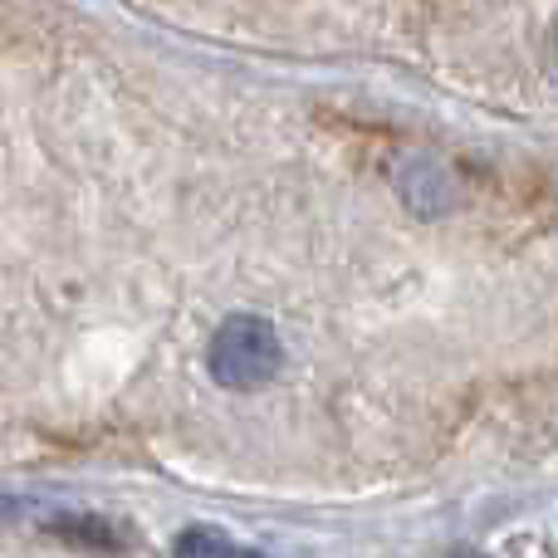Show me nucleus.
Segmentation results:
<instances>
[{"label":"nucleus","mask_w":558,"mask_h":558,"mask_svg":"<svg viewBox=\"0 0 558 558\" xmlns=\"http://www.w3.org/2000/svg\"><path fill=\"white\" fill-rule=\"evenodd\" d=\"M284 338L265 314H231L206 343V373L226 392H260L284 373Z\"/></svg>","instance_id":"nucleus-1"},{"label":"nucleus","mask_w":558,"mask_h":558,"mask_svg":"<svg viewBox=\"0 0 558 558\" xmlns=\"http://www.w3.org/2000/svg\"><path fill=\"white\" fill-rule=\"evenodd\" d=\"M49 530L69 544H84V549H118V544H123L113 534V524L88 520V514H59V520H49Z\"/></svg>","instance_id":"nucleus-2"},{"label":"nucleus","mask_w":558,"mask_h":558,"mask_svg":"<svg viewBox=\"0 0 558 558\" xmlns=\"http://www.w3.org/2000/svg\"><path fill=\"white\" fill-rule=\"evenodd\" d=\"M177 558H235V544L226 539L221 530H206V524H196V530H186L182 539H177Z\"/></svg>","instance_id":"nucleus-3"},{"label":"nucleus","mask_w":558,"mask_h":558,"mask_svg":"<svg viewBox=\"0 0 558 558\" xmlns=\"http://www.w3.org/2000/svg\"><path fill=\"white\" fill-rule=\"evenodd\" d=\"M235 558H265V554H245V549H235Z\"/></svg>","instance_id":"nucleus-4"}]
</instances>
